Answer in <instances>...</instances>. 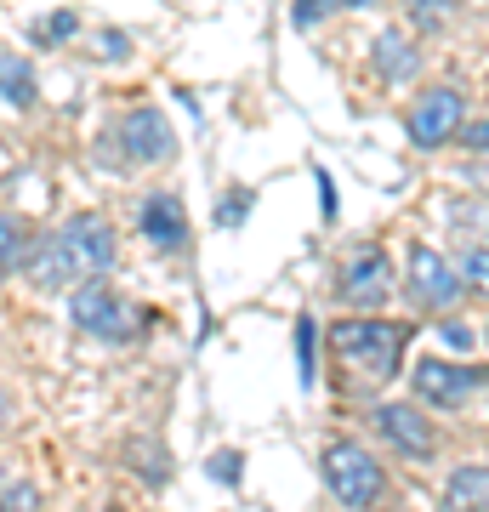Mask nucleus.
Returning <instances> with one entry per match:
<instances>
[{"label": "nucleus", "mask_w": 489, "mask_h": 512, "mask_svg": "<svg viewBox=\"0 0 489 512\" xmlns=\"http://www.w3.org/2000/svg\"><path fill=\"white\" fill-rule=\"evenodd\" d=\"M23 256H29V228H23L18 217H6V211H0V279L18 274Z\"/></svg>", "instance_id": "nucleus-17"}, {"label": "nucleus", "mask_w": 489, "mask_h": 512, "mask_svg": "<svg viewBox=\"0 0 489 512\" xmlns=\"http://www.w3.org/2000/svg\"><path fill=\"white\" fill-rule=\"evenodd\" d=\"M40 97V80H35V63L29 57H0V103L6 109H35Z\"/></svg>", "instance_id": "nucleus-15"}, {"label": "nucleus", "mask_w": 489, "mask_h": 512, "mask_svg": "<svg viewBox=\"0 0 489 512\" xmlns=\"http://www.w3.org/2000/svg\"><path fill=\"white\" fill-rule=\"evenodd\" d=\"M455 23V0H410V29L416 35H444Z\"/></svg>", "instance_id": "nucleus-18"}, {"label": "nucleus", "mask_w": 489, "mask_h": 512, "mask_svg": "<svg viewBox=\"0 0 489 512\" xmlns=\"http://www.w3.org/2000/svg\"><path fill=\"white\" fill-rule=\"evenodd\" d=\"M370 427H376V439L404 461H433L438 456V427L427 421L416 399H381L370 410Z\"/></svg>", "instance_id": "nucleus-7"}, {"label": "nucleus", "mask_w": 489, "mask_h": 512, "mask_svg": "<svg viewBox=\"0 0 489 512\" xmlns=\"http://www.w3.org/2000/svg\"><path fill=\"white\" fill-rule=\"evenodd\" d=\"M416 399L433 404V410H461L489 387L484 365H455V359H416Z\"/></svg>", "instance_id": "nucleus-8"}, {"label": "nucleus", "mask_w": 489, "mask_h": 512, "mask_svg": "<svg viewBox=\"0 0 489 512\" xmlns=\"http://www.w3.org/2000/svg\"><path fill=\"white\" fill-rule=\"evenodd\" d=\"M74 29H80V18H74V12H46V18L29 29V35H35V46H63Z\"/></svg>", "instance_id": "nucleus-19"}, {"label": "nucleus", "mask_w": 489, "mask_h": 512, "mask_svg": "<svg viewBox=\"0 0 489 512\" xmlns=\"http://www.w3.org/2000/svg\"><path fill=\"white\" fill-rule=\"evenodd\" d=\"M120 154H126L131 165H165L171 160V154H177V131H171L165 109H154V103L126 109V120H120Z\"/></svg>", "instance_id": "nucleus-10"}, {"label": "nucleus", "mask_w": 489, "mask_h": 512, "mask_svg": "<svg viewBox=\"0 0 489 512\" xmlns=\"http://www.w3.org/2000/svg\"><path fill=\"white\" fill-rule=\"evenodd\" d=\"M23 274H29V285H35V291H74V285H80V268H74L69 245H63L57 234H46V239H35V245H29V256H23Z\"/></svg>", "instance_id": "nucleus-12"}, {"label": "nucleus", "mask_w": 489, "mask_h": 512, "mask_svg": "<svg viewBox=\"0 0 489 512\" xmlns=\"http://www.w3.org/2000/svg\"><path fill=\"white\" fill-rule=\"evenodd\" d=\"M455 274H461V291H467V296L489 302V239L461 245V256H455Z\"/></svg>", "instance_id": "nucleus-16"}, {"label": "nucleus", "mask_w": 489, "mask_h": 512, "mask_svg": "<svg viewBox=\"0 0 489 512\" xmlns=\"http://www.w3.org/2000/svg\"><path fill=\"white\" fill-rule=\"evenodd\" d=\"M97 52H103V57H126V52H131V40L109 29V35H97Z\"/></svg>", "instance_id": "nucleus-27"}, {"label": "nucleus", "mask_w": 489, "mask_h": 512, "mask_svg": "<svg viewBox=\"0 0 489 512\" xmlns=\"http://www.w3.org/2000/svg\"><path fill=\"white\" fill-rule=\"evenodd\" d=\"M57 239L69 245L80 279H103V274L114 268V256H120V245H114V228L97 217V211H74V217L57 228Z\"/></svg>", "instance_id": "nucleus-9"}, {"label": "nucleus", "mask_w": 489, "mask_h": 512, "mask_svg": "<svg viewBox=\"0 0 489 512\" xmlns=\"http://www.w3.org/2000/svg\"><path fill=\"white\" fill-rule=\"evenodd\" d=\"M353 6H376V0H353Z\"/></svg>", "instance_id": "nucleus-29"}, {"label": "nucleus", "mask_w": 489, "mask_h": 512, "mask_svg": "<svg viewBox=\"0 0 489 512\" xmlns=\"http://www.w3.org/2000/svg\"><path fill=\"white\" fill-rule=\"evenodd\" d=\"M313 336H319V330H313V319L302 313V319H296V365H302V382L308 387H313Z\"/></svg>", "instance_id": "nucleus-23"}, {"label": "nucleus", "mask_w": 489, "mask_h": 512, "mask_svg": "<svg viewBox=\"0 0 489 512\" xmlns=\"http://www.w3.org/2000/svg\"><path fill=\"white\" fill-rule=\"evenodd\" d=\"M325 336H330L336 365H342L359 387L393 382L399 365H404V348H410V325L381 319V313H347V319H336Z\"/></svg>", "instance_id": "nucleus-1"}, {"label": "nucleus", "mask_w": 489, "mask_h": 512, "mask_svg": "<svg viewBox=\"0 0 489 512\" xmlns=\"http://www.w3.org/2000/svg\"><path fill=\"white\" fill-rule=\"evenodd\" d=\"M484 86H489V80H484Z\"/></svg>", "instance_id": "nucleus-30"}, {"label": "nucleus", "mask_w": 489, "mask_h": 512, "mask_svg": "<svg viewBox=\"0 0 489 512\" xmlns=\"http://www.w3.org/2000/svg\"><path fill=\"white\" fill-rule=\"evenodd\" d=\"M455 143L467 148V154H478V160H489V114H467V126H461Z\"/></svg>", "instance_id": "nucleus-22"}, {"label": "nucleus", "mask_w": 489, "mask_h": 512, "mask_svg": "<svg viewBox=\"0 0 489 512\" xmlns=\"http://www.w3.org/2000/svg\"><path fill=\"white\" fill-rule=\"evenodd\" d=\"M245 217H251V188H228L217 205V228H239Z\"/></svg>", "instance_id": "nucleus-21"}, {"label": "nucleus", "mask_w": 489, "mask_h": 512, "mask_svg": "<svg viewBox=\"0 0 489 512\" xmlns=\"http://www.w3.org/2000/svg\"><path fill=\"white\" fill-rule=\"evenodd\" d=\"M342 6L347 0H296V6H290V23H296V29H319V23L336 18Z\"/></svg>", "instance_id": "nucleus-20"}, {"label": "nucleus", "mask_w": 489, "mask_h": 512, "mask_svg": "<svg viewBox=\"0 0 489 512\" xmlns=\"http://www.w3.org/2000/svg\"><path fill=\"white\" fill-rule=\"evenodd\" d=\"M12 421V399H6V387H0V427Z\"/></svg>", "instance_id": "nucleus-28"}, {"label": "nucleus", "mask_w": 489, "mask_h": 512, "mask_svg": "<svg viewBox=\"0 0 489 512\" xmlns=\"http://www.w3.org/2000/svg\"><path fill=\"white\" fill-rule=\"evenodd\" d=\"M0 512H40V490L35 484H6L0 490Z\"/></svg>", "instance_id": "nucleus-24"}, {"label": "nucleus", "mask_w": 489, "mask_h": 512, "mask_svg": "<svg viewBox=\"0 0 489 512\" xmlns=\"http://www.w3.org/2000/svg\"><path fill=\"white\" fill-rule=\"evenodd\" d=\"M393 296H399V279H393V256L381 245H364L336 268V302L347 313H381Z\"/></svg>", "instance_id": "nucleus-5"}, {"label": "nucleus", "mask_w": 489, "mask_h": 512, "mask_svg": "<svg viewBox=\"0 0 489 512\" xmlns=\"http://www.w3.org/2000/svg\"><path fill=\"white\" fill-rule=\"evenodd\" d=\"M205 467H211V478H217V484H239V467H245V456H239V450H217Z\"/></svg>", "instance_id": "nucleus-25"}, {"label": "nucleus", "mask_w": 489, "mask_h": 512, "mask_svg": "<svg viewBox=\"0 0 489 512\" xmlns=\"http://www.w3.org/2000/svg\"><path fill=\"white\" fill-rule=\"evenodd\" d=\"M399 296L416 313L444 319V313L461 302V274H455V262L444 251H433V245H410V256H404V291Z\"/></svg>", "instance_id": "nucleus-6"}, {"label": "nucleus", "mask_w": 489, "mask_h": 512, "mask_svg": "<svg viewBox=\"0 0 489 512\" xmlns=\"http://www.w3.org/2000/svg\"><path fill=\"white\" fill-rule=\"evenodd\" d=\"M137 228H143V239L154 251H182L188 245V211H182L177 194H148L137 205Z\"/></svg>", "instance_id": "nucleus-13"}, {"label": "nucleus", "mask_w": 489, "mask_h": 512, "mask_svg": "<svg viewBox=\"0 0 489 512\" xmlns=\"http://www.w3.org/2000/svg\"><path fill=\"white\" fill-rule=\"evenodd\" d=\"M370 69L381 74V86H410L421 74V35L416 29H381L370 40Z\"/></svg>", "instance_id": "nucleus-11"}, {"label": "nucleus", "mask_w": 489, "mask_h": 512, "mask_svg": "<svg viewBox=\"0 0 489 512\" xmlns=\"http://www.w3.org/2000/svg\"><path fill=\"white\" fill-rule=\"evenodd\" d=\"M467 126V92L461 86H421L416 103L404 109V131H410V143L421 154H438V148H450Z\"/></svg>", "instance_id": "nucleus-4"}, {"label": "nucleus", "mask_w": 489, "mask_h": 512, "mask_svg": "<svg viewBox=\"0 0 489 512\" xmlns=\"http://www.w3.org/2000/svg\"><path fill=\"white\" fill-rule=\"evenodd\" d=\"M444 512H489V461H461L444 478Z\"/></svg>", "instance_id": "nucleus-14"}, {"label": "nucleus", "mask_w": 489, "mask_h": 512, "mask_svg": "<svg viewBox=\"0 0 489 512\" xmlns=\"http://www.w3.org/2000/svg\"><path fill=\"white\" fill-rule=\"evenodd\" d=\"M438 342L455 348V353H472V330L461 325V319H444V325H438Z\"/></svg>", "instance_id": "nucleus-26"}, {"label": "nucleus", "mask_w": 489, "mask_h": 512, "mask_svg": "<svg viewBox=\"0 0 489 512\" xmlns=\"http://www.w3.org/2000/svg\"><path fill=\"white\" fill-rule=\"evenodd\" d=\"M319 473H325V490L342 501L347 512H370L387 501V467H381L359 439H330L325 456H319Z\"/></svg>", "instance_id": "nucleus-2"}, {"label": "nucleus", "mask_w": 489, "mask_h": 512, "mask_svg": "<svg viewBox=\"0 0 489 512\" xmlns=\"http://www.w3.org/2000/svg\"><path fill=\"white\" fill-rule=\"evenodd\" d=\"M69 319L86 336H97V342H109V348H126V342H137L148 330V313L137 308V302H126L120 291H109L103 279H80L69 291Z\"/></svg>", "instance_id": "nucleus-3"}]
</instances>
